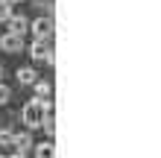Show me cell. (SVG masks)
Listing matches in <instances>:
<instances>
[{"label":"cell","instance_id":"6da1fadb","mask_svg":"<svg viewBox=\"0 0 161 158\" xmlns=\"http://www.w3.org/2000/svg\"><path fill=\"white\" fill-rule=\"evenodd\" d=\"M41 117H44V108H41V100H38V97L30 100V103H24V108H21V120H24V126L30 129V132L41 126Z\"/></svg>","mask_w":161,"mask_h":158},{"label":"cell","instance_id":"7a4b0ae2","mask_svg":"<svg viewBox=\"0 0 161 158\" xmlns=\"http://www.w3.org/2000/svg\"><path fill=\"white\" fill-rule=\"evenodd\" d=\"M30 30H32V35H35V38L50 41L53 35H56V30H53V15H41V18H35V21L30 24Z\"/></svg>","mask_w":161,"mask_h":158},{"label":"cell","instance_id":"3957f363","mask_svg":"<svg viewBox=\"0 0 161 158\" xmlns=\"http://www.w3.org/2000/svg\"><path fill=\"white\" fill-rule=\"evenodd\" d=\"M0 50H6V53H21V50H24V35H18V32H3V35H0Z\"/></svg>","mask_w":161,"mask_h":158},{"label":"cell","instance_id":"277c9868","mask_svg":"<svg viewBox=\"0 0 161 158\" xmlns=\"http://www.w3.org/2000/svg\"><path fill=\"white\" fill-rule=\"evenodd\" d=\"M6 24H9V32H18V35H24L26 30H30V21H26L24 15H9Z\"/></svg>","mask_w":161,"mask_h":158},{"label":"cell","instance_id":"5b68a950","mask_svg":"<svg viewBox=\"0 0 161 158\" xmlns=\"http://www.w3.org/2000/svg\"><path fill=\"white\" fill-rule=\"evenodd\" d=\"M50 50H53V47H50V44H47L44 38H35V44L30 47V56H32L35 62H44V56L50 53Z\"/></svg>","mask_w":161,"mask_h":158},{"label":"cell","instance_id":"8992f818","mask_svg":"<svg viewBox=\"0 0 161 158\" xmlns=\"http://www.w3.org/2000/svg\"><path fill=\"white\" fill-rule=\"evenodd\" d=\"M12 146H15L18 152H26V150H32V138H30V129H26V132H21V135H15Z\"/></svg>","mask_w":161,"mask_h":158},{"label":"cell","instance_id":"52a82bcc","mask_svg":"<svg viewBox=\"0 0 161 158\" xmlns=\"http://www.w3.org/2000/svg\"><path fill=\"white\" fill-rule=\"evenodd\" d=\"M18 82H21V85H32L35 82V70L32 68H18Z\"/></svg>","mask_w":161,"mask_h":158},{"label":"cell","instance_id":"ba28073f","mask_svg":"<svg viewBox=\"0 0 161 158\" xmlns=\"http://www.w3.org/2000/svg\"><path fill=\"white\" fill-rule=\"evenodd\" d=\"M32 85H35V97H38V100L50 97V91H53V85H50V82H38V79H35Z\"/></svg>","mask_w":161,"mask_h":158},{"label":"cell","instance_id":"9c48e42d","mask_svg":"<svg viewBox=\"0 0 161 158\" xmlns=\"http://www.w3.org/2000/svg\"><path fill=\"white\" fill-rule=\"evenodd\" d=\"M35 152H38V158H53V141H44L35 146Z\"/></svg>","mask_w":161,"mask_h":158},{"label":"cell","instance_id":"30bf717a","mask_svg":"<svg viewBox=\"0 0 161 158\" xmlns=\"http://www.w3.org/2000/svg\"><path fill=\"white\" fill-rule=\"evenodd\" d=\"M41 126H44L47 138H53V132H56V120H53V114H44V117H41Z\"/></svg>","mask_w":161,"mask_h":158},{"label":"cell","instance_id":"8fae6325","mask_svg":"<svg viewBox=\"0 0 161 158\" xmlns=\"http://www.w3.org/2000/svg\"><path fill=\"white\" fill-rule=\"evenodd\" d=\"M12 15V3H6V0H0V24H6V18Z\"/></svg>","mask_w":161,"mask_h":158},{"label":"cell","instance_id":"7c38bea8","mask_svg":"<svg viewBox=\"0 0 161 158\" xmlns=\"http://www.w3.org/2000/svg\"><path fill=\"white\" fill-rule=\"evenodd\" d=\"M12 141H15V135L3 129V132H0V146H12Z\"/></svg>","mask_w":161,"mask_h":158},{"label":"cell","instance_id":"4fadbf2b","mask_svg":"<svg viewBox=\"0 0 161 158\" xmlns=\"http://www.w3.org/2000/svg\"><path fill=\"white\" fill-rule=\"evenodd\" d=\"M9 97H12V91H9L3 82H0V106H6V103H9Z\"/></svg>","mask_w":161,"mask_h":158},{"label":"cell","instance_id":"5bb4252c","mask_svg":"<svg viewBox=\"0 0 161 158\" xmlns=\"http://www.w3.org/2000/svg\"><path fill=\"white\" fill-rule=\"evenodd\" d=\"M9 158H26V152H12Z\"/></svg>","mask_w":161,"mask_h":158},{"label":"cell","instance_id":"9a60e30c","mask_svg":"<svg viewBox=\"0 0 161 158\" xmlns=\"http://www.w3.org/2000/svg\"><path fill=\"white\" fill-rule=\"evenodd\" d=\"M6 3H21V0H6Z\"/></svg>","mask_w":161,"mask_h":158},{"label":"cell","instance_id":"2e32d148","mask_svg":"<svg viewBox=\"0 0 161 158\" xmlns=\"http://www.w3.org/2000/svg\"><path fill=\"white\" fill-rule=\"evenodd\" d=\"M0 79H3V68H0Z\"/></svg>","mask_w":161,"mask_h":158},{"label":"cell","instance_id":"e0dca14e","mask_svg":"<svg viewBox=\"0 0 161 158\" xmlns=\"http://www.w3.org/2000/svg\"><path fill=\"white\" fill-rule=\"evenodd\" d=\"M0 158H6V155H0Z\"/></svg>","mask_w":161,"mask_h":158}]
</instances>
